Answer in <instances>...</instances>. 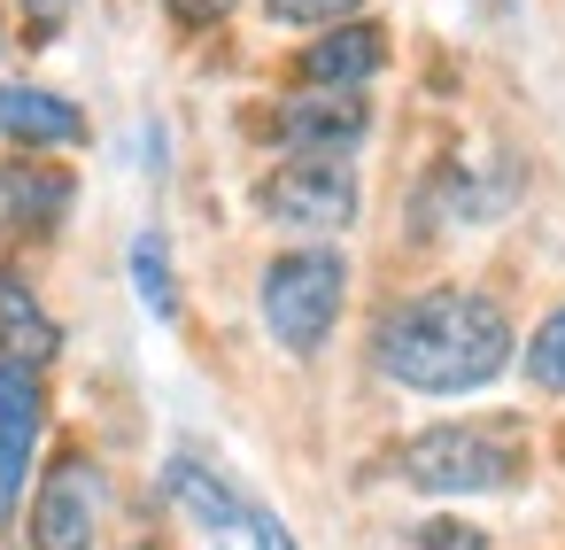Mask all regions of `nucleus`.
I'll return each instance as SVG.
<instances>
[{
  "label": "nucleus",
  "mask_w": 565,
  "mask_h": 550,
  "mask_svg": "<svg viewBox=\"0 0 565 550\" xmlns=\"http://www.w3.org/2000/svg\"><path fill=\"white\" fill-rule=\"evenodd\" d=\"M380 63H387L380 24H333V32H318V40H310V55H302V86L364 94V86L380 78Z\"/></svg>",
  "instance_id": "nucleus-8"
},
{
  "label": "nucleus",
  "mask_w": 565,
  "mask_h": 550,
  "mask_svg": "<svg viewBox=\"0 0 565 550\" xmlns=\"http://www.w3.org/2000/svg\"><path fill=\"white\" fill-rule=\"evenodd\" d=\"M163 9H171L179 24H225V17H233V0H163Z\"/></svg>",
  "instance_id": "nucleus-17"
},
{
  "label": "nucleus",
  "mask_w": 565,
  "mask_h": 550,
  "mask_svg": "<svg viewBox=\"0 0 565 550\" xmlns=\"http://www.w3.org/2000/svg\"><path fill=\"white\" fill-rule=\"evenodd\" d=\"M372 357L387 380H403L418 395H465L511 364V318L480 287H434V295H411L403 310L380 318Z\"/></svg>",
  "instance_id": "nucleus-1"
},
{
  "label": "nucleus",
  "mask_w": 565,
  "mask_h": 550,
  "mask_svg": "<svg viewBox=\"0 0 565 550\" xmlns=\"http://www.w3.org/2000/svg\"><path fill=\"white\" fill-rule=\"evenodd\" d=\"M526 380H534V388H550V395L565 388V310H550V318H542V334L526 341Z\"/></svg>",
  "instance_id": "nucleus-14"
},
{
  "label": "nucleus",
  "mask_w": 565,
  "mask_h": 550,
  "mask_svg": "<svg viewBox=\"0 0 565 550\" xmlns=\"http://www.w3.org/2000/svg\"><path fill=\"white\" fill-rule=\"evenodd\" d=\"M32 442H40V372L0 357V519H9L17 496H24Z\"/></svg>",
  "instance_id": "nucleus-7"
},
{
  "label": "nucleus",
  "mask_w": 565,
  "mask_h": 550,
  "mask_svg": "<svg viewBox=\"0 0 565 550\" xmlns=\"http://www.w3.org/2000/svg\"><path fill=\"white\" fill-rule=\"evenodd\" d=\"M264 9H271V24H341L364 0H264Z\"/></svg>",
  "instance_id": "nucleus-16"
},
{
  "label": "nucleus",
  "mask_w": 565,
  "mask_h": 550,
  "mask_svg": "<svg viewBox=\"0 0 565 550\" xmlns=\"http://www.w3.org/2000/svg\"><path fill=\"white\" fill-rule=\"evenodd\" d=\"M102 465L86 449H63L40 480V504H32V542L40 550H94V527H102Z\"/></svg>",
  "instance_id": "nucleus-5"
},
{
  "label": "nucleus",
  "mask_w": 565,
  "mask_h": 550,
  "mask_svg": "<svg viewBox=\"0 0 565 550\" xmlns=\"http://www.w3.org/2000/svg\"><path fill=\"white\" fill-rule=\"evenodd\" d=\"M271 125H279V148L341 163V156L364 140L372 109H364V94H326V86H302V94H287V102H279V117H271Z\"/></svg>",
  "instance_id": "nucleus-6"
},
{
  "label": "nucleus",
  "mask_w": 565,
  "mask_h": 550,
  "mask_svg": "<svg viewBox=\"0 0 565 550\" xmlns=\"http://www.w3.org/2000/svg\"><path fill=\"white\" fill-rule=\"evenodd\" d=\"M256 202H264V218H279V225H295V233H341V225L356 218V179H349V163L295 156V163H279V171L256 187Z\"/></svg>",
  "instance_id": "nucleus-4"
},
{
  "label": "nucleus",
  "mask_w": 565,
  "mask_h": 550,
  "mask_svg": "<svg viewBox=\"0 0 565 550\" xmlns=\"http://www.w3.org/2000/svg\"><path fill=\"white\" fill-rule=\"evenodd\" d=\"M341 303H349V264L333 248H295V256L264 264V326L279 349H295V357L326 349Z\"/></svg>",
  "instance_id": "nucleus-3"
},
{
  "label": "nucleus",
  "mask_w": 565,
  "mask_h": 550,
  "mask_svg": "<svg viewBox=\"0 0 565 550\" xmlns=\"http://www.w3.org/2000/svg\"><path fill=\"white\" fill-rule=\"evenodd\" d=\"M132 287L156 318H179V287H171V256H163V233H140L132 241Z\"/></svg>",
  "instance_id": "nucleus-13"
},
{
  "label": "nucleus",
  "mask_w": 565,
  "mask_h": 550,
  "mask_svg": "<svg viewBox=\"0 0 565 550\" xmlns=\"http://www.w3.org/2000/svg\"><path fill=\"white\" fill-rule=\"evenodd\" d=\"M248 535H256V550H295V535H287L271 511H248Z\"/></svg>",
  "instance_id": "nucleus-18"
},
{
  "label": "nucleus",
  "mask_w": 565,
  "mask_h": 550,
  "mask_svg": "<svg viewBox=\"0 0 565 550\" xmlns=\"http://www.w3.org/2000/svg\"><path fill=\"white\" fill-rule=\"evenodd\" d=\"M63 9H71V0H24V17H32V32H40V40L63 24Z\"/></svg>",
  "instance_id": "nucleus-19"
},
{
  "label": "nucleus",
  "mask_w": 565,
  "mask_h": 550,
  "mask_svg": "<svg viewBox=\"0 0 565 550\" xmlns=\"http://www.w3.org/2000/svg\"><path fill=\"white\" fill-rule=\"evenodd\" d=\"M55 349H63L55 318L32 303V287H24L17 272H0V357H9V364H24V372H40Z\"/></svg>",
  "instance_id": "nucleus-11"
},
{
  "label": "nucleus",
  "mask_w": 565,
  "mask_h": 550,
  "mask_svg": "<svg viewBox=\"0 0 565 550\" xmlns=\"http://www.w3.org/2000/svg\"><path fill=\"white\" fill-rule=\"evenodd\" d=\"M403 480L426 496H488L519 480V426L503 419H449L403 442Z\"/></svg>",
  "instance_id": "nucleus-2"
},
{
  "label": "nucleus",
  "mask_w": 565,
  "mask_h": 550,
  "mask_svg": "<svg viewBox=\"0 0 565 550\" xmlns=\"http://www.w3.org/2000/svg\"><path fill=\"white\" fill-rule=\"evenodd\" d=\"M395 550H488V535L465 527V519H426V527H411Z\"/></svg>",
  "instance_id": "nucleus-15"
},
{
  "label": "nucleus",
  "mask_w": 565,
  "mask_h": 550,
  "mask_svg": "<svg viewBox=\"0 0 565 550\" xmlns=\"http://www.w3.org/2000/svg\"><path fill=\"white\" fill-rule=\"evenodd\" d=\"M163 488H171V504H179L186 519H202V527H248V504H241L202 457H171V465H163Z\"/></svg>",
  "instance_id": "nucleus-12"
},
{
  "label": "nucleus",
  "mask_w": 565,
  "mask_h": 550,
  "mask_svg": "<svg viewBox=\"0 0 565 550\" xmlns=\"http://www.w3.org/2000/svg\"><path fill=\"white\" fill-rule=\"evenodd\" d=\"M71 202H78V179H71L63 163H40V156L0 163V218H9V225H24V233H55Z\"/></svg>",
  "instance_id": "nucleus-9"
},
{
  "label": "nucleus",
  "mask_w": 565,
  "mask_h": 550,
  "mask_svg": "<svg viewBox=\"0 0 565 550\" xmlns=\"http://www.w3.org/2000/svg\"><path fill=\"white\" fill-rule=\"evenodd\" d=\"M0 133L17 148H78L86 140V117L47 94V86H0Z\"/></svg>",
  "instance_id": "nucleus-10"
}]
</instances>
